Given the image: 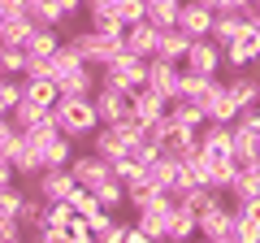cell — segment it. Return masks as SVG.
Returning <instances> with one entry per match:
<instances>
[{
    "label": "cell",
    "instance_id": "obj_21",
    "mask_svg": "<svg viewBox=\"0 0 260 243\" xmlns=\"http://www.w3.org/2000/svg\"><path fill=\"white\" fill-rule=\"evenodd\" d=\"M87 222H91V239H100V243H126L130 222H117V213L100 208V213H91Z\"/></svg>",
    "mask_w": 260,
    "mask_h": 243
},
{
    "label": "cell",
    "instance_id": "obj_49",
    "mask_svg": "<svg viewBox=\"0 0 260 243\" xmlns=\"http://www.w3.org/2000/svg\"><path fill=\"white\" fill-rule=\"evenodd\" d=\"M251 5H256V0H243V9H251Z\"/></svg>",
    "mask_w": 260,
    "mask_h": 243
},
{
    "label": "cell",
    "instance_id": "obj_34",
    "mask_svg": "<svg viewBox=\"0 0 260 243\" xmlns=\"http://www.w3.org/2000/svg\"><path fill=\"white\" fill-rule=\"evenodd\" d=\"M178 9H182V0H148V22L152 26H178Z\"/></svg>",
    "mask_w": 260,
    "mask_h": 243
},
{
    "label": "cell",
    "instance_id": "obj_38",
    "mask_svg": "<svg viewBox=\"0 0 260 243\" xmlns=\"http://www.w3.org/2000/svg\"><path fill=\"white\" fill-rule=\"evenodd\" d=\"M70 204H74V213H83V217L100 213V200H95V191H91V187H83V183L70 191Z\"/></svg>",
    "mask_w": 260,
    "mask_h": 243
},
{
    "label": "cell",
    "instance_id": "obj_32",
    "mask_svg": "<svg viewBox=\"0 0 260 243\" xmlns=\"http://www.w3.org/2000/svg\"><path fill=\"white\" fill-rule=\"evenodd\" d=\"M22 96H30V100L48 104V109L61 100V92H56V78H22Z\"/></svg>",
    "mask_w": 260,
    "mask_h": 243
},
{
    "label": "cell",
    "instance_id": "obj_8",
    "mask_svg": "<svg viewBox=\"0 0 260 243\" xmlns=\"http://www.w3.org/2000/svg\"><path fill=\"white\" fill-rule=\"evenodd\" d=\"M213 22H217V9H208L204 0H182V9H178V26H182L191 39L213 35Z\"/></svg>",
    "mask_w": 260,
    "mask_h": 243
},
{
    "label": "cell",
    "instance_id": "obj_37",
    "mask_svg": "<svg viewBox=\"0 0 260 243\" xmlns=\"http://www.w3.org/2000/svg\"><path fill=\"white\" fill-rule=\"evenodd\" d=\"M44 113H48V104H39V100H30V96H22V100H18V104H13V109H9V117L18 122L22 131H26L30 122H39V117H44Z\"/></svg>",
    "mask_w": 260,
    "mask_h": 243
},
{
    "label": "cell",
    "instance_id": "obj_4",
    "mask_svg": "<svg viewBox=\"0 0 260 243\" xmlns=\"http://www.w3.org/2000/svg\"><path fill=\"white\" fill-rule=\"evenodd\" d=\"M70 44L78 48V52L87 56V66H109L113 56L121 52V48H126V35H104V31H95V26H87V31H78L74 39H70Z\"/></svg>",
    "mask_w": 260,
    "mask_h": 243
},
{
    "label": "cell",
    "instance_id": "obj_46",
    "mask_svg": "<svg viewBox=\"0 0 260 243\" xmlns=\"http://www.w3.org/2000/svg\"><path fill=\"white\" fill-rule=\"evenodd\" d=\"M61 5V13H65V22H74L78 13H87V0H56Z\"/></svg>",
    "mask_w": 260,
    "mask_h": 243
},
{
    "label": "cell",
    "instance_id": "obj_18",
    "mask_svg": "<svg viewBox=\"0 0 260 243\" xmlns=\"http://www.w3.org/2000/svg\"><path fill=\"white\" fill-rule=\"evenodd\" d=\"M195 234H200V217H195V208H186V204H178V200H174L165 239L169 243H186V239H195Z\"/></svg>",
    "mask_w": 260,
    "mask_h": 243
},
{
    "label": "cell",
    "instance_id": "obj_31",
    "mask_svg": "<svg viewBox=\"0 0 260 243\" xmlns=\"http://www.w3.org/2000/svg\"><path fill=\"white\" fill-rule=\"evenodd\" d=\"M169 117L178 122V126H204L208 122V113H204V104H195V100H169Z\"/></svg>",
    "mask_w": 260,
    "mask_h": 243
},
{
    "label": "cell",
    "instance_id": "obj_3",
    "mask_svg": "<svg viewBox=\"0 0 260 243\" xmlns=\"http://www.w3.org/2000/svg\"><path fill=\"white\" fill-rule=\"evenodd\" d=\"M143 78H148V61L135 56V52H126V48L113 56L109 66H100V83L117 87V92H135V87H143Z\"/></svg>",
    "mask_w": 260,
    "mask_h": 243
},
{
    "label": "cell",
    "instance_id": "obj_5",
    "mask_svg": "<svg viewBox=\"0 0 260 243\" xmlns=\"http://www.w3.org/2000/svg\"><path fill=\"white\" fill-rule=\"evenodd\" d=\"M182 70H191V74H221V70H225L221 44H217L213 35L191 39V48H186V56H182Z\"/></svg>",
    "mask_w": 260,
    "mask_h": 243
},
{
    "label": "cell",
    "instance_id": "obj_16",
    "mask_svg": "<svg viewBox=\"0 0 260 243\" xmlns=\"http://www.w3.org/2000/svg\"><path fill=\"white\" fill-rule=\"evenodd\" d=\"M130 148H135V143H130L126 135L117 131V126H100V131L91 135V152H100L104 161H121V157H130Z\"/></svg>",
    "mask_w": 260,
    "mask_h": 243
},
{
    "label": "cell",
    "instance_id": "obj_2",
    "mask_svg": "<svg viewBox=\"0 0 260 243\" xmlns=\"http://www.w3.org/2000/svg\"><path fill=\"white\" fill-rule=\"evenodd\" d=\"M225 191H217L213 200H208L204 208H200V239L208 243H234V230H239V222H234V204H225Z\"/></svg>",
    "mask_w": 260,
    "mask_h": 243
},
{
    "label": "cell",
    "instance_id": "obj_42",
    "mask_svg": "<svg viewBox=\"0 0 260 243\" xmlns=\"http://www.w3.org/2000/svg\"><path fill=\"white\" fill-rule=\"evenodd\" d=\"M48 222L70 230V222H74V204H70V200H48Z\"/></svg>",
    "mask_w": 260,
    "mask_h": 243
},
{
    "label": "cell",
    "instance_id": "obj_12",
    "mask_svg": "<svg viewBox=\"0 0 260 243\" xmlns=\"http://www.w3.org/2000/svg\"><path fill=\"white\" fill-rule=\"evenodd\" d=\"M74 187H78V183H74V174H70V165H65V169H39L30 191H39L44 200H70Z\"/></svg>",
    "mask_w": 260,
    "mask_h": 243
},
{
    "label": "cell",
    "instance_id": "obj_14",
    "mask_svg": "<svg viewBox=\"0 0 260 243\" xmlns=\"http://www.w3.org/2000/svg\"><path fill=\"white\" fill-rule=\"evenodd\" d=\"M130 113L148 126V122H156V117L169 113V100L160 92H152V87H135V92H130Z\"/></svg>",
    "mask_w": 260,
    "mask_h": 243
},
{
    "label": "cell",
    "instance_id": "obj_26",
    "mask_svg": "<svg viewBox=\"0 0 260 243\" xmlns=\"http://www.w3.org/2000/svg\"><path fill=\"white\" fill-rule=\"evenodd\" d=\"M221 52H225V70H251V66H260V52H256V44H251V35L225 44Z\"/></svg>",
    "mask_w": 260,
    "mask_h": 243
},
{
    "label": "cell",
    "instance_id": "obj_44",
    "mask_svg": "<svg viewBox=\"0 0 260 243\" xmlns=\"http://www.w3.org/2000/svg\"><path fill=\"white\" fill-rule=\"evenodd\" d=\"M148 18V0H121V22H143Z\"/></svg>",
    "mask_w": 260,
    "mask_h": 243
},
{
    "label": "cell",
    "instance_id": "obj_7",
    "mask_svg": "<svg viewBox=\"0 0 260 243\" xmlns=\"http://www.w3.org/2000/svg\"><path fill=\"white\" fill-rule=\"evenodd\" d=\"M70 174H74V183H83V187H100L104 178H113V161H104L100 152H74Z\"/></svg>",
    "mask_w": 260,
    "mask_h": 243
},
{
    "label": "cell",
    "instance_id": "obj_50",
    "mask_svg": "<svg viewBox=\"0 0 260 243\" xmlns=\"http://www.w3.org/2000/svg\"><path fill=\"white\" fill-rule=\"evenodd\" d=\"M256 109H260V100H256Z\"/></svg>",
    "mask_w": 260,
    "mask_h": 243
},
{
    "label": "cell",
    "instance_id": "obj_10",
    "mask_svg": "<svg viewBox=\"0 0 260 243\" xmlns=\"http://www.w3.org/2000/svg\"><path fill=\"white\" fill-rule=\"evenodd\" d=\"M169 208H174V196H160L156 204L139 208V217H135V226H139L143 234H148V243H160L169 230Z\"/></svg>",
    "mask_w": 260,
    "mask_h": 243
},
{
    "label": "cell",
    "instance_id": "obj_27",
    "mask_svg": "<svg viewBox=\"0 0 260 243\" xmlns=\"http://www.w3.org/2000/svg\"><path fill=\"white\" fill-rule=\"evenodd\" d=\"M186 48H191V35H186L182 26H165V31H160V44H156V56H165V61H178V66H182Z\"/></svg>",
    "mask_w": 260,
    "mask_h": 243
},
{
    "label": "cell",
    "instance_id": "obj_45",
    "mask_svg": "<svg viewBox=\"0 0 260 243\" xmlns=\"http://www.w3.org/2000/svg\"><path fill=\"white\" fill-rule=\"evenodd\" d=\"M39 243H70V230H65V226H52V222H44V230L35 234Z\"/></svg>",
    "mask_w": 260,
    "mask_h": 243
},
{
    "label": "cell",
    "instance_id": "obj_48",
    "mask_svg": "<svg viewBox=\"0 0 260 243\" xmlns=\"http://www.w3.org/2000/svg\"><path fill=\"white\" fill-rule=\"evenodd\" d=\"M208 9H217V13H225V9H243V0H204Z\"/></svg>",
    "mask_w": 260,
    "mask_h": 243
},
{
    "label": "cell",
    "instance_id": "obj_25",
    "mask_svg": "<svg viewBox=\"0 0 260 243\" xmlns=\"http://www.w3.org/2000/svg\"><path fill=\"white\" fill-rule=\"evenodd\" d=\"M204 113H208V122H221V126H230V122L239 117L243 109L234 104V96L225 92V83H221V87H217V92H213V96L204 100Z\"/></svg>",
    "mask_w": 260,
    "mask_h": 243
},
{
    "label": "cell",
    "instance_id": "obj_36",
    "mask_svg": "<svg viewBox=\"0 0 260 243\" xmlns=\"http://www.w3.org/2000/svg\"><path fill=\"white\" fill-rule=\"evenodd\" d=\"M22 70H26V48H22V44H5V39H0V74L22 78Z\"/></svg>",
    "mask_w": 260,
    "mask_h": 243
},
{
    "label": "cell",
    "instance_id": "obj_40",
    "mask_svg": "<svg viewBox=\"0 0 260 243\" xmlns=\"http://www.w3.org/2000/svg\"><path fill=\"white\" fill-rule=\"evenodd\" d=\"M113 178H121V183L130 187V183H143L148 174H143V165L135 157H121V161H113Z\"/></svg>",
    "mask_w": 260,
    "mask_h": 243
},
{
    "label": "cell",
    "instance_id": "obj_9",
    "mask_svg": "<svg viewBox=\"0 0 260 243\" xmlns=\"http://www.w3.org/2000/svg\"><path fill=\"white\" fill-rule=\"evenodd\" d=\"M91 100H95V113H100V122H104V126H113V122H121V117L130 113V92H117V87L95 83Z\"/></svg>",
    "mask_w": 260,
    "mask_h": 243
},
{
    "label": "cell",
    "instance_id": "obj_39",
    "mask_svg": "<svg viewBox=\"0 0 260 243\" xmlns=\"http://www.w3.org/2000/svg\"><path fill=\"white\" fill-rule=\"evenodd\" d=\"M18 100H22V78H13V74H0V113H9Z\"/></svg>",
    "mask_w": 260,
    "mask_h": 243
},
{
    "label": "cell",
    "instance_id": "obj_20",
    "mask_svg": "<svg viewBox=\"0 0 260 243\" xmlns=\"http://www.w3.org/2000/svg\"><path fill=\"white\" fill-rule=\"evenodd\" d=\"M18 222H22V230H26V239H35V234L44 230V222H48V200L39 196V191H26V200H22V208H18Z\"/></svg>",
    "mask_w": 260,
    "mask_h": 243
},
{
    "label": "cell",
    "instance_id": "obj_19",
    "mask_svg": "<svg viewBox=\"0 0 260 243\" xmlns=\"http://www.w3.org/2000/svg\"><path fill=\"white\" fill-rule=\"evenodd\" d=\"M9 161H13V169H18V178H30V183H35V174H39V169H44V152H39L35 143L26 139V135H22V139L13 143Z\"/></svg>",
    "mask_w": 260,
    "mask_h": 243
},
{
    "label": "cell",
    "instance_id": "obj_35",
    "mask_svg": "<svg viewBox=\"0 0 260 243\" xmlns=\"http://www.w3.org/2000/svg\"><path fill=\"white\" fill-rule=\"evenodd\" d=\"M26 13L39 22V26H65V13L56 0H26Z\"/></svg>",
    "mask_w": 260,
    "mask_h": 243
},
{
    "label": "cell",
    "instance_id": "obj_47",
    "mask_svg": "<svg viewBox=\"0 0 260 243\" xmlns=\"http://www.w3.org/2000/svg\"><path fill=\"white\" fill-rule=\"evenodd\" d=\"M5 183H18V169H13L9 157H0V187H5Z\"/></svg>",
    "mask_w": 260,
    "mask_h": 243
},
{
    "label": "cell",
    "instance_id": "obj_13",
    "mask_svg": "<svg viewBox=\"0 0 260 243\" xmlns=\"http://www.w3.org/2000/svg\"><path fill=\"white\" fill-rule=\"evenodd\" d=\"M200 152H204L208 161L234 157V135H230V126H221V122H204V126H200Z\"/></svg>",
    "mask_w": 260,
    "mask_h": 243
},
{
    "label": "cell",
    "instance_id": "obj_6",
    "mask_svg": "<svg viewBox=\"0 0 260 243\" xmlns=\"http://www.w3.org/2000/svg\"><path fill=\"white\" fill-rule=\"evenodd\" d=\"M143 87L160 92L165 100H178V87H182V66L178 61H165V56H148V78Z\"/></svg>",
    "mask_w": 260,
    "mask_h": 243
},
{
    "label": "cell",
    "instance_id": "obj_33",
    "mask_svg": "<svg viewBox=\"0 0 260 243\" xmlns=\"http://www.w3.org/2000/svg\"><path fill=\"white\" fill-rule=\"evenodd\" d=\"M95 200H100V208H109V213H117L121 204H126V183L121 178H104L100 187H91Z\"/></svg>",
    "mask_w": 260,
    "mask_h": 243
},
{
    "label": "cell",
    "instance_id": "obj_1",
    "mask_svg": "<svg viewBox=\"0 0 260 243\" xmlns=\"http://www.w3.org/2000/svg\"><path fill=\"white\" fill-rule=\"evenodd\" d=\"M52 117L61 122V135H70L74 143L78 139H91V135L104 126L91 96H61V100L52 104Z\"/></svg>",
    "mask_w": 260,
    "mask_h": 243
},
{
    "label": "cell",
    "instance_id": "obj_22",
    "mask_svg": "<svg viewBox=\"0 0 260 243\" xmlns=\"http://www.w3.org/2000/svg\"><path fill=\"white\" fill-rule=\"evenodd\" d=\"M221 87V78L217 74H191V70H182V87H178V100H195V104H204L208 96Z\"/></svg>",
    "mask_w": 260,
    "mask_h": 243
},
{
    "label": "cell",
    "instance_id": "obj_30",
    "mask_svg": "<svg viewBox=\"0 0 260 243\" xmlns=\"http://www.w3.org/2000/svg\"><path fill=\"white\" fill-rule=\"evenodd\" d=\"M74 152H78V148H74L70 135H56V139L44 148V169H65L70 161H74Z\"/></svg>",
    "mask_w": 260,
    "mask_h": 243
},
{
    "label": "cell",
    "instance_id": "obj_23",
    "mask_svg": "<svg viewBox=\"0 0 260 243\" xmlns=\"http://www.w3.org/2000/svg\"><path fill=\"white\" fill-rule=\"evenodd\" d=\"M200 148V131H195V126H178L174 122V131H169V139H165V157H174V161H186L191 157V152Z\"/></svg>",
    "mask_w": 260,
    "mask_h": 243
},
{
    "label": "cell",
    "instance_id": "obj_41",
    "mask_svg": "<svg viewBox=\"0 0 260 243\" xmlns=\"http://www.w3.org/2000/svg\"><path fill=\"white\" fill-rule=\"evenodd\" d=\"M22 200H26V191H22L18 183H5V187H0V213H13V217H18Z\"/></svg>",
    "mask_w": 260,
    "mask_h": 243
},
{
    "label": "cell",
    "instance_id": "obj_28",
    "mask_svg": "<svg viewBox=\"0 0 260 243\" xmlns=\"http://www.w3.org/2000/svg\"><path fill=\"white\" fill-rule=\"evenodd\" d=\"M26 56H52L56 48H61V35H56V26H39L35 22V31L26 35Z\"/></svg>",
    "mask_w": 260,
    "mask_h": 243
},
{
    "label": "cell",
    "instance_id": "obj_24",
    "mask_svg": "<svg viewBox=\"0 0 260 243\" xmlns=\"http://www.w3.org/2000/svg\"><path fill=\"white\" fill-rule=\"evenodd\" d=\"M30 31H35V18H30L26 9H18V13H0V39H5V44H26Z\"/></svg>",
    "mask_w": 260,
    "mask_h": 243
},
{
    "label": "cell",
    "instance_id": "obj_29",
    "mask_svg": "<svg viewBox=\"0 0 260 243\" xmlns=\"http://www.w3.org/2000/svg\"><path fill=\"white\" fill-rule=\"evenodd\" d=\"M22 135H26V139H30V143H35V148H39V152H44V148H48V143H52V139H56V135H61V122H56V117H52V109H48V113H44V117H39V122H30V126H26V131H22Z\"/></svg>",
    "mask_w": 260,
    "mask_h": 243
},
{
    "label": "cell",
    "instance_id": "obj_17",
    "mask_svg": "<svg viewBox=\"0 0 260 243\" xmlns=\"http://www.w3.org/2000/svg\"><path fill=\"white\" fill-rule=\"evenodd\" d=\"M225 92L234 96L239 109H256V100H260V74H251V70H234V78H225Z\"/></svg>",
    "mask_w": 260,
    "mask_h": 243
},
{
    "label": "cell",
    "instance_id": "obj_15",
    "mask_svg": "<svg viewBox=\"0 0 260 243\" xmlns=\"http://www.w3.org/2000/svg\"><path fill=\"white\" fill-rule=\"evenodd\" d=\"M156 44H160V26H152L148 18L126 26V52H135V56L148 61V56H156Z\"/></svg>",
    "mask_w": 260,
    "mask_h": 243
},
{
    "label": "cell",
    "instance_id": "obj_43",
    "mask_svg": "<svg viewBox=\"0 0 260 243\" xmlns=\"http://www.w3.org/2000/svg\"><path fill=\"white\" fill-rule=\"evenodd\" d=\"M26 239V230H22V222L13 213H0V243H22Z\"/></svg>",
    "mask_w": 260,
    "mask_h": 243
},
{
    "label": "cell",
    "instance_id": "obj_11",
    "mask_svg": "<svg viewBox=\"0 0 260 243\" xmlns=\"http://www.w3.org/2000/svg\"><path fill=\"white\" fill-rule=\"evenodd\" d=\"M234 222H239L234 243H260V191L247 200H234Z\"/></svg>",
    "mask_w": 260,
    "mask_h": 243
}]
</instances>
